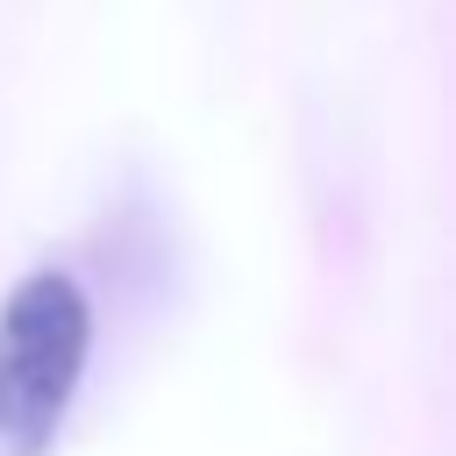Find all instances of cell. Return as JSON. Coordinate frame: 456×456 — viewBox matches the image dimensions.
<instances>
[{"instance_id":"cell-1","label":"cell","mask_w":456,"mask_h":456,"mask_svg":"<svg viewBox=\"0 0 456 456\" xmlns=\"http://www.w3.org/2000/svg\"><path fill=\"white\" fill-rule=\"evenodd\" d=\"M93 363V299L71 271L36 264L0 299V456H50Z\"/></svg>"}]
</instances>
